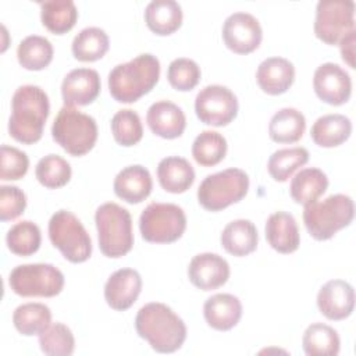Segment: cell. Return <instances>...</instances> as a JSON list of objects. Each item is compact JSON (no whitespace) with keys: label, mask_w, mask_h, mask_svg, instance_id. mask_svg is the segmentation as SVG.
Segmentation results:
<instances>
[{"label":"cell","mask_w":356,"mask_h":356,"mask_svg":"<svg viewBox=\"0 0 356 356\" xmlns=\"http://www.w3.org/2000/svg\"><path fill=\"white\" fill-rule=\"evenodd\" d=\"M49 113V97L40 86H19L11 99V115L8 120L11 138L25 145L38 142L43 135Z\"/></svg>","instance_id":"6da1fadb"},{"label":"cell","mask_w":356,"mask_h":356,"mask_svg":"<svg viewBox=\"0 0 356 356\" xmlns=\"http://www.w3.org/2000/svg\"><path fill=\"white\" fill-rule=\"evenodd\" d=\"M135 330L159 353H172L186 339L184 320L171 307L159 302H150L139 309L135 317Z\"/></svg>","instance_id":"7a4b0ae2"},{"label":"cell","mask_w":356,"mask_h":356,"mask_svg":"<svg viewBox=\"0 0 356 356\" xmlns=\"http://www.w3.org/2000/svg\"><path fill=\"white\" fill-rule=\"evenodd\" d=\"M160 78V61L150 53L115 65L108 74V90L120 103H134L149 93Z\"/></svg>","instance_id":"3957f363"},{"label":"cell","mask_w":356,"mask_h":356,"mask_svg":"<svg viewBox=\"0 0 356 356\" xmlns=\"http://www.w3.org/2000/svg\"><path fill=\"white\" fill-rule=\"evenodd\" d=\"M353 217V200L343 193H335L324 200L305 204L303 210L305 227L317 241L331 239L339 229L348 227Z\"/></svg>","instance_id":"277c9868"},{"label":"cell","mask_w":356,"mask_h":356,"mask_svg":"<svg viewBox=\"0 0 356 356\" xmlns=\"http://www.w3.org/2000/svg\"><path fill=\"white\" fill-rule=\"evenodd\" d=\"M95 222L99 248L104 256L117 259L132 249V217L127 209L114 202L103 203L95 213Z\"/></svg>","instance_id":"5b68a950"},{"label":"cell","mask_w":356,"mask_h":356,"mask_svg":"<svg viewBox=\"0 0 356 356\" xmlns=\"http://www.w3.org/2000/svg\"><path fill=\"white\" fill-rule=\"evenodd\" d=\"M51 136L71 156H83L97 140V124L93 117L64 106L53 121Z\"/></svg>","instance_id":"8992f818"},{"label":"cell","mask_w":356,"mask_h":356,"mask_svg":"<svg viewBox=\"0 0 356 356\" xmlns=\"http://www.w3.org/2000/svg\"><path fill=\"white\" fill-rule=\"evenodd\" d=\"M249 189V177L241 168H227L207 175L199 185V204L209 211H220L242 200Z\"/></svg>","instance_id":"52a82bcc"},{"label":"cell","mask_w":356,"mask_h":356,"mask_svg":"<svg viewBox=\"0 0 356 356\" xmlns=\"http://www.w3.org/2000/svg\"><path fill=\"white\" fill-rule=\"evenodd\" d=\"M49 238L71 263L86 261L92 254V239L79 218L68 210L56 211L49 221Z\"/></svg>","instance_id":"ba28073f"},{"label":"cell","mask_w":356,"mask_h":356,"mask_svg":"<svg viewBox=\"0 0 356 356\" xmlns=\"http://www.w3.org/2000/svg\"><path fill=\"white\" fill-rule=\"evenodd\" d=\"M186 228L185 211L174 203H150L139 217L142 238L152 243L178 241Z\"/></svg>","instance_id":"9c48e42d"},{"label":"cell","mask_w":356,"mask_h":356,"mask_svg":"<svg viewBox=\"0 0 356 356\" xmlns=\"http://www.w3.org/2000/svg\"><path fill=\"white\" fill-rule=\"evenodd\" d=\"M11 291L24 298H51L64 288V274L53 264L32 263L13 268L8 277Z\"/></svg>","instance_id":"30bf717a"},{"label":"cell","mask_w":356,"mask_h":356,"mask_svg":"<svg viewBox=\"0 0 356 356\" xmlns=\"http://www.w3.org/2000/svg\"><path fill=\"white\" fill-rule=\"evenodd\" d=\"M355 31V3L352 0H320L316 7L314 33L327 44H338Z\"/></svg>","instance_id":"8fae6325"},{"label":"cell","mask_w":356,"mask_h":356,"mask_svg":"<svg viewBox=\"0 0 356 356\" xmlns=\"http://www.w3.org/2000/svg\"><path fill=\"white\" fill-rule=\"evenodd\" d=\"M195 111L203 124L224 127L236 117L238 99L227 86L207 85L196 95Z\"/></svg>","instance_id":"7c38bea8"},{"label":"cell","mask_w":356,"mask_h":356,"mask_svg":"<svg viewBox=\"0 0 356 356\" xmlns=\"http://www.w3.org/2000/svg\"><path fill=\"white\" fill-rule=\"evenodd\" d=\"M263 31L259 21L249 13H234L224 21L222 39L225 46L236 54H249L261 42Z\"/></svg>","instance_id":"4fadbf2b"},{"label":"cell","mask_w":356,"mask_h":356,"mask_svg":"<svg viewBox=\"0 0 356 356\" xmlns=\"http://www.w3.org/2000/svg\"><path fill=\"white\" fill-rule=\"evenodd\" d=\"M313 88L318 99L324 103L341 106L350 97L352 79L341 65L335 63H324L314 71Z\"/></svg>","instance_id":"5bb4252c"},{"label":"cell","mask_w":356,"mask_h":356,"mask_svg":"<svg viewBox=\"0 0 356 356\" xmlns=\"http://www.w3.org/2000/svg\"><path fill=\"white\" fill-rule=\"evenodd\" d=\"M189 281L202 291H213L222 286L229 278L228 261L216 253H199L188 266Z\"/></svg>","instance_id":"9a60e30c"},{"label":"cell","mask_w":356,"mask_h":356,"mask_svg":"<svg viewBox=\"0 0 356 356\" xmlns=\"http://www.w3.org/2000/svg\"><path fill=\"white\" fill-rule=\"evenodd\" d=\"M102 82L97 71L92 68H75L70 71L61 83L64 106H88L100 93Z\"/></svg>","instance_id":"2e32d148"},{"label":"cell","mask_w":356,"mask_h":356,"mask_svg":"<svg viewBox=\"0 0 356 356\" xmlns=\"http://www.w3.org/2000/svg\"><path fill=\"white\" fill-rule=\"evenodd\" d=\"M317 306L320 313L328 320H343L353 312L355 289L343 280H331L320 288Z\"/></svg>","instance_id":"e0dca14e"},{"label":"cell","mask_w":356,"mask_h":356,"mask_svg":"<svg viewBox=\"0 0 356 356\" xmlns=\"http://www.w3.org/2000/svg\"><path fill=\"white\" fill-rule=\"evenodd\" d=\"M142 291V278L134 268H120L114 271L104 285V299L107 305L118 312L129 309Z\"/></svg>","instance_id":"ac0fdd59"},{"label":"cell","mask_w":356,"mask_h":356,"mask_svg":"<svg viewBox=\"0 0 356 356\" xmlns=\"http://www.w3.org/2000/svg\"><path fill=\"white\" fill-rule=\"evenodd\" d=\"M146 122L154 135L164 139H175L184 134L186 117L175 103L160 100L149 107Z\"/></svg>","instance_id":"d6986e66"},{"label":"cell","mask_w":356,"mask_h":356,"mask_svg":"<svg viewBox=\"0 0 356 356\" xmlns=\"http://www.w3.org/2000/svg\"><path fill=\"white\" fill-rule=\"evenodd\" d=\"M256 81L267 95L285 93L295 81V67L284 57H268L259 64Z\"/></svg>","instance_id":"ffe728a7"},{"label":"cell","mask_w":356,"mask_h":356,"mask_svg":"<svg viewBox=\"0 0 356 356\" xmlns=\"http://www.w3.org/2000/svg\"><path fill=\"white\" fill-rule=\"evenodd\" d=\"M114 193L127 203L143 202L152 192L153 181L147 168L134 164L122 168L114 178Z\"/></svg>","instance_id":"44dd1931"},{"label":"cell","mask_w":356,"mask_h":356,"mask_svg":"<svg viewBox=\"0 0 356 356\" xmlns=\"http://www.w3.org/2000/svg\"><path fill=\"white\" fill-rule=\"evenodd\" d=\"M206 323L217 331L234 328L242 317V303L231 293H216L203 305Z\"/></svg>","instance_id":"7402d4cb"},{"label":"cell","mask_w":356,"mask_h":356,"mask_svg":"<svg viewBox=\"0 0 356 356\" xmlns=\"http://www.w3.org/2000/svg\"><path fill=\"white\" fill-rule=\"evenodd\" d=\"M266 239L280 253H292L299 248L300 235L295 217L286 211H275L266 221Z\"/></svg>","instance_id":"603a6c76"},{"label":"cell","mask_w":356,"mask_h":356,"mask_svg":"<svg viewBox=\"0 0 356 356\" xmlns=\"http://www.w3.org/2000/svg\"><path fill=\"white\" fill-rule=\"evenodd\" d=\"M157 178L164 191L170 193H184L195 181V170L186 159L170 156L160 160Z\"/></svg>","instance_id":"cb8c5ba5"},{"label":"cell","mask_w":356,"mask_h":356,"mask_svg":"<svg viewBox=\"0 0 356 356\" xmlns=\"http://www.w3.org/2000/svg\"><path fill=\"white\" fill-rule=\"evenodd\" d=\"M221 245L232 256L242 257L254 252L259 242L256 225L250 220L239 218L228 222L220 236Z\"/></svg>","instance_id":"d4e9b609"},{"label":"cell","mask_w":356,"mask_h":356,"mask_svg":"<svg viewBox=\"0 0 356 356\" xmlns=\"http://www.w3.org/2000/svg\"><path fill=\"white\" fill-rule=\"evenodd\" d=\"M145 21L156 35H171L182 24V8L174 0H153L145 8Z\"/></svg>","instance_id":"484cf974"},{"label":"cell","mask_w":356,"mask_h":356,"mask_svg":"<svg viewBox=\"0 0 356 356\" xmlns=\"http://www.w3.org/2000/svg\"><path fill=\"white\" fill-rule=\"evenodd\" d=\"M352 134V122L343 114H325L318 117L312 127L310 136L321 147H337Z\"/></svg>","instance_id":"4316f807"},{"label":"cell","mask_w":356,"mask_h":356,"mask_svg":"<svg viewBox=\"0 0 356 356\" xmlns=\"http://www.w3.org/2000/svg\"><path fill=\"white\" fill-rule=\"evenodd\" d=\"M305 129L306 118L293 107H284L278 110L268 124V135L271 140L277 143L298 142L303 136Z\"/></svg>","instance_id":"83f0119b"},{"label":"cell","mask_w":356,"mask_h":356,"mask_svg":"<svg viewBox=\"0 0 356 356\" xmlns=\"http://www.w3.org/2000/svg\"><path fill=\"white\" fill-rule=\"evenodd\" d=\"M328 188V178L320 168L309 167L300 170L291 181V197L299 204L316 202Z\"/></svg>","instance_id":"f1b7e54d"},{"label":"cell","mask_w":356,"mask_h":356,"mask_svg":"<svg viewBox=\"0 0 356 356\" xmlns=\"http://www.w3.org/2000/svg\"><path fill=\"white\" fill-rule=\"evenodd\" d=\"M303 350L309 356H335L339 353L341 341L338 332L323 323L310 324L302 338Z\"/></svg>","instance_id":"f546056e"},{"label":"cell","mask_w":356,"mask_h":356,"mask_svg":"<svg viewBox=\"0 0 356 356\" xmlns=\"http://www.w3.org/2000/svg\"><path fill=\"white\" fill-rule=\"evenodd\" d=\"M53 53V44L49 39L39 35H29L19 42L17 58L22 68L40 71L51 63Z\"/></svg>","instance_id":"4dcf8cb0"},{"label":"cell","mask_w":356,"mask_h":356,"mask_svg":"<svg viewBox=\"0 0 356 356\" xmlns=\"http://www.w3.org/2000/svg\"><path fill=\"white\" fill-rule=\"evenodd\" d=\"M42 24L53 33L63 35L71 31L78 18V10L72 0H53L40 3Z\"/></svg>","instance_id":"1f68e13d"},{"label":"cell","mask_w":356,"mask_h":356,"mask_svg":"<svg viewBox=\"0 0 356 356\" xmlns=\"http://www.w3.org/2000/svg\"><path fill=\"white\" fill-rule=\"evenodd\" d=\"M13 323L17 331L25 337L39 335L51 323V312L43 303H24L13 313Z\"/></svg>","instance_id":"d6a6232c"},{"label":"cell","mask_w":356,"mask_h":356,"mask_svg":"<svg viewBox=\"0 0 356 356\" xmlns=\"http://www.w3.org/2000/svg\"><path fill=\"white\" fill-rule=\"evenodd\" d=\"M110 46L107 33L97 26L83 28L72 40V54L79 61H96L102 58Z\"/></svg>","instance_id":"836d02e7"},{"label":"cell","mask_w":356,"mask_h":356,"mask_svg":"<svg viewBox=\"0 0 356 356\" xmlns=\"http://www.w3.org/2000/svg\"><path fill=\"white\" fill-rule=\"evenodd\" d=\"M309 161V152L305 147H285L275 150L267 163L268 174L274 181L285 182L291 175Z\"/></svg>","instance_id":"e575fe53"},{"label":"cell","mask_w":356,"mask_h":356,"mask_svg":"<svg viewBox=\"0 0 356 356\" xmlns=\"http://www.w3.org/2000/svg\"><path fill=\"white\" fill-rule=\"evenodd\" d=\"M6 242L11 253L22 257L31 256L36 253L40 248V229L35 222L29 220L19 221L8 229L6 235Z\"/></svg>","instance_id":"d590c367"},{"label":"cell","mask_w":356,"mask_h":356,"mask_svg":"<svg viewBox=\"0 0 356 356\" xmlns=\"http://www.w3.org/2000/svg\"><path fill=\"white\" fill-rule=\"evenodd\" d=\"M227 154V140L216 131L200 132L192 145V156L195 161L203 167L218 164Z\"/></svg>","instance_id":"8d00e7d4"},{"label":"cell","mask_w":356,"mask_h":356,"mask_svg":"<svg viewBox=\"0 0 356 356\" xmlns=\"http://www.w3.org/2000/svg\"><path fill=\"white\" fill-rule=\"evenodd\" d=\"M70 163L58 154H47L42 157L35 168L36 179L49 189H57L68 184L71 179Z\"/></svg>","instance_id":"74e56055"},{"label":"cell","mask_w":356,"mask_h":356,"mask_svg":"<svg viewBox=\"0 0 356 356\" xmlns=\"http://www.w3.org/2000/svg\"><path fill=\"white\" fill-rule=\"evenodd\" d=\"M39 345L49 356H70L75 349V339L65 324L53 323L39 334Z\"/></svg>","instance_id":"f35d334b"},{"label":"cell","mask_w":356,"mask_h":356,"mask_svg":"<svg viewBox=\"0 0 356 356\" xmlns=\"http://www.w3.org/2000/svg\"><path fill=\"white\" fill-rule=\"evenodd\" d=\"M111 132L118 145L125 147L136 145L143 136V127L138 113L131 108L117 111L111 118Z\"/></svg>","instance_id":"ab89813d"},{"label":"cell","mask_w":356,"mask_h":356,"mask_svg":"<svg viewBox=\"0 0 356 356\" xmlns=\"http://www.w3.org/2000/svg\"><path fill=\"white\" fill-rule=\"evenodd\" d=\"M200 75L202 72L197 63L186 57L172 60L167 70L170 85L179 92L192 90L199 83Z\"/></svg>","instance_id":"60d3db41"},{"label":"cell","mask_w":356,"mask_h":356,"mask_svg":"<svg viewBox=\"0 0 356 356\" xmlns=\"http://www.w3.org/2000/svg\"><path fill=\"white\" fill-rule=\"evenodd\" d=\"M29 168V159L25 152L8 146L1 145V181H17L21 179Z\"/></svg>","instance_id":"b9f144b4"},{"label":"cell","mask_w":356,"mask_h":356,"mask_svg":"<svg viewBox=\"0 0 356 356\" xmlns=\"http://www.w3.org/2000/svg\"><path fill=\"white\" fill-rule=\"evenodd\" d=\"M26 207V196L14 185L0 186V220L11 221L19 217Z\"/></svg>","instance_id":"7bdbcfd3"},{"label":"cell","mask_w":356,"mask_h":356,"mask_svg":"<svg viewBox=\"0 0 356 356\" xmlns=\"http://www.w3.org/2000/svg\"><path fill=\"white\" fill-rule=\"evenodd\" d=\"M355 36H356V31H352L345 38H342L341 42H339L342 60L350 68H355V61H353V57H355Z\"/></svg>","instance_id":"ee69618b"}]
</instances>
